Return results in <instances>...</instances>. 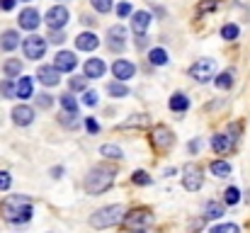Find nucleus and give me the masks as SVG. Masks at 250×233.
<instances>
[{"label":"nucleus","mask_w":250,"mask_h":233,"mask_svg":"<svg viewBox=\"0 0 250 233\" xmlns=\"http://www.w3.org/2000/svg\"><path fill=\"white\" fill-rule=\"evenodd\" d=\"M146 124H148V117H146V114H136L134 119L124 122L122 127H124V129H129V127H146Z\"/></svg>","instance_id":"33"},{"label":"nucleus","mask_w":250,"mask_h":233,"mask_svg":"<svg viewBox=\"0 0 250 233\" xmlns=\"http://www.w3.org/2000/svg\"><path fill=\"white\" fill-rule=\"evenodd\" d=\"M148 61H151L153 66H166V64H167V51H166V49H151Z\"/></svg>","instance_id":"26"},{"label":"nucleus","mask_w":250,"mask_h":233,"mask_svg":"<svg viewBox=\"0 0 250 233\" xmlns=\"http://www.w3.org/2000/svg\"><path fill=\"white\" fill-rule=\"evenodd\" d=\"M49 42H54V44H63V42H66V34H63L61 29H51V34H49Z\"/></svg>","instance_id":"43"},{"label":"nucleus","mask_w":250,"mask_h":233,"mask_svg":"<svg viewBox=\"0 0 250 233\" xmlns=\"http://www.w3.org/2000/svg\"><path fill=\"white\" fill-rule=\"evenodd\" d=\"M207 219H221L224 216V204H216V202H209L207 204Z\"/></svg>","instance_id":"30"},{"label":"nucleus","mask_w":250,"mask_h":233,"mask_svg":"<svg viewBox=\"0 0 250 233\" xmlns=\"http://www.w3.org/2000/svg\"><path fill=\"white\" fill-rule=\"evenodd\" d=\"M83 102L87 105V107H95V105H97V92L85 90V92H83Z\"/></svg>","instance_id":"41"},{"label":"nucleus","mask_w":250,"mask_h":233,"mask_svg":"<svg viewBox=\"0 0 250 233\" xmlns=\"http://www.w3.org/2000/svg\"><path fill=\"white\" fill-rule=\"evenodd\" d=\"M214 83H216V87H219V90H229V87L233 85V73H231V71L219 73V76L214 78Z\"/></svg>","instance_id":"28"},{"label":"nucleus","mask_w":250,"mask_h":233,"mask_svg":"<svg viewBox=\"0 0 250 233\" xmlns=\"http://www.w3.org/2000/svg\"><path fill=\"white\" fill-rule=\"evenodd\" d=\"M224 202H226V204H238V202H241V190H238V187H229L226 194H224Z\"/></svg>","instance_id":"32"},{"label":"nucleus","mask_w":250,"mask_h":233,"mask_svg":"<svg viewBox=\"0 0 250 233\" xmlns=\"http://www.w3.org/2000/svg\"><path fill=\"white\" fill-rule=\"evenodd\" d=\"M209 10H216V0H204L202 5H199V15H204V12H209Z\"/></svg>","instance_id":"44"},{"label":"nucleus","mask_w":250,"mask_h":233,"mask_svg":"<svg viewBox=\"0 0 250 233\" xmlns=\"http://www.w3.org/2000/svg\"><path fill=\"white\" fill-rule=\"evenodd\" d=\"M71 90H78V92H85V85H87V78H71L68 80Z\"/></svg>","instance_id":"39"},{"label":"nucleus","mask_w":250,"mask_h":233,"mask_svg":"<svg viewBox=\"0 0 250 233\" xmlns=\"http://www.w3.org/2000/svg\"><path fill=\"white\" fill-rule=\"evenodd\" d=\"M22 51H24L27 59L37 61V59H42V56L46 54V39L39 37V34H32V37H27V39L22 42Z\"/></svg>","instance_id":"5"},{"label":"nucleus","mask_w":250,"mask_h":233,"mask_svg":"<svg viewBox=\"0 0 250 233\" xmlns=\"http://www.w3.org/2000/svg\"><path fill=\"white\" fill-rule=\"evenodd\" d=\"M15 7V0H0V10H12Z\"/></svg>","instance_id":"48"},{"label":"nucleus","mask_w":250,"mask_h":233,"mask_svg":"<svg viewBox=\"0 0 250 233\" xmlns=\"http://www.w3.org/2000/svg\"><path fill=\"white\" fill-rule=\"evenodd\" d=\"M112 73H114L117 80H129V78H134L136 68H134V64H129V61H124V59H117L114 66H112Z\"/></svg>","instance_id":"16"},{"label":"nucleus","mask_w":250,"mask_h":233,"mask_svg":"<svg viewBox=\"0 0 250 233\" xmlns=\"http://www.w3.org/2000/svg\"><path fill=\"white\" fill-rule=\"evenodd\" d=\"M211 233H241V229L236 224H221V226H214Z\"/></svg>","instance_id":"38"},{"label":"nucleus","mask_w":250,"mask_h":233,"mask_svg":"<svg viewBox=\"0 0 250 233\" xmlns=\"http://www.w3.org/2000/svg\"><path fill=\"white\" fill-rule=\"evenodd\" d=\"M202 182H204L202 170H199L194 163H187V165L182 168V185H185V190H187V192H197V190L202 187Z\"/></svg>","instance_id":"6"},{"label":"nucleus","mask_w":250,"mask_h":233,"mask_svg":"<svg viewBox=\"0 0 250 233\" xmlns=\"http://www.w3.org/2000/svg\"><path fill=\"white\" fill-rule=\"evenodd\" d=\"M126 39V29L122 27V24H114V27H109V32H107V44H109V49L112 51H122L124 49V42Z\"/></svg>","instance_id":"9"},{"label":"nucleus","mask_w":250,"mask_h":233,"mask_svg":"<svg viewBox=\"0 0 250 233\" xmlns=\"http://www.w3.org/2000/svg\"><path fill=\"white\" fill-rule=\"evenodd\" d=\"M216 73V64H214V59H197L192 66H189V76L194 78L197 83H207V80H211Z\"/></svg>","instance_id":"4"},{"label":"nucleus","mask_w":250,"mask_h":233,"mask_svg":"<svg viewBox=\"0 0 250 233\" xmlns=\"http://www.w3.org/2000/svg\"><path fill=\"white\" fill-rule=\"evenodd\" d=\"M209 170H211L216 177H229V175H231V165H229L226 160H214V163L209 165Z\"/></svg>","instance_id":"25"},{"label":"nucleus","mask_w":250,"mask_h":233,"mask_svg":"<svg viewBox=\"0 0 250 233\" xmlns=\"http://www.w3.org/2000/svg\"><path fill=\"white\" fill-rule=\"evenodd\" d=\"M139 233H141V231H139Z\"/></svg>","instance_id":"51"},{"label":"nucleus","mask_w":250,"mask_h":233,"mask_svg":"<svg viewBox=\"0 0 250 233\" xmlns=\"http://www.w3.org/2000/svg\"><path fill=\"white\" fill-rule=\"evenodd\" d=\"M100 46V39L92 34V32H81L76 37V49L78 51H95Z\"/></svg>","instance_id":"15"},{"label":"nucleus","mask_w":250,"mask_h":233,"mask_svg":"<svg viewBox=\"0 0 250 233\" xmlns=\"http://www.w3.org/2000/svg\"><path fill=\"white\" fill-rule=\"evenodd\" d=\"M100 153L107 155V158H112V160H122V158H124L122 148H119V146H114V144H104V146L100 148Z\"/></svg>","instance_id":"27"},{"label":"nucleus","mask_w":250,"mask_h":233,"mask_svg":"<svg viewBox=\"0 0 250 233\" xmlns=\"http://www.w3.org/2000/svg\"><path fill=\"white\" fill-rule=\"evenodd\" d=\"M12 122H15L17 127H29V124L34 122V109L27 107V105H17V107L12 109Z\"/></svg>","instance_id":"10"},{"label":"nucleus","mask_w":250,"mask_h":233,"mask_svg":"<svg viewBox=\"0 0 250 233\" xmlns=\"http://www.w3.org/2000/svg\"><path fill=\"white\" fill-rule=\"evenodd\" d=\"M37 78L44 83V85H56L59 83V78H61V71L56 68V66H39V71H37Z\"/></svg>","instance_id":"18"},{"label":"nucleus","mask_w":250,"mask_h":233,"mask_svg":"<svg viewBox=\"0 0 250 233\" xmlns=\"http://www.w3.org/2000/svg\"><path fill=\"white\" fill-rule=\"evenodd\" d=\"M0 95H2V97H15V85H12V80H0Z\"/></svg>","instance_id":"35"},{"label":"nucleus","mask_w":250,"mask_h":233,"mask_svg":"<svg viewBox=\"0 0 250 233\" xmlns=\"http://www.w3.org/2000/svg\"><path fill=\"white\" fill-rule=\"evenodd\" d=\"M85 129H87L90 134H97V131H100V124H97L92 117H87V119H85Z\"/></svg>","instance_id":"45"},{"label":"nucleus","mask_w":250,"mask_h":233,"mask_svg":"<svg viewBox=\"0 0 250 233\" xmlns=\"http://www.w3.org/2000/svg\"><path fill=\"white\" fill-rule=\"evenodd\" d=\"M76 54L73 51H59L56 54V61H54V66L61 71V73H68V71H73L76 68Z\"/></svg>","instance_id":"14"},{"label":"nucleus","mask_w":250,"mask_h":233,"mask_svg":"<svg viewBox=\"0 0 250 233\" xmlns=\"http://www.w3.org/2000/svg\"><path fill=\"white\" fill-rule=\"evenodd\" d=\"M124 207L119 204H109V207H102L97 209L92 216H90V226L92 229H109V226H117L119 221H124Z\"/></svg>","instance_id":"3"},{"label":"nucleus","mask_w":250,"mask_h":233,"mask_svg":"<svg viewBox=\"0 0 250 233\" xmlns=\"http://www.w3.org/2000/svg\"><path fill=\"white\" fill-rule=\"evenodd\" d=\"M107 92H109L112 97H126V95H129V87L124 85V80H114V83L107 85Z\"/></svg>","instance_id":"24"},{"label":"nucleus","mask_w":250,"mask_h":233,"mask_svg":"<svg viewBox=\"0 0 250 233\" xmlns=\"http://www.w3.org/2000/svg\"><path fill=\"white\" fill-rule=\"evenodd\" d=\"M148 24H151V12L139 10V12H134V15H131V29H134L136 34H146Z\"/></svg>","instance_id":"17"},{"label":"nucleus","mask_w":250,"mask_h":233,"mask_svg":"<svg viewBox=\"0 0 250 233\" xmlns=\"http://www.w3.org/2000/svg\"><path fill=\"white\" fill-rule=\"evenodd\" d=\"M172 144H175V136H172V131H170L167 127L161 124V127L153 129V146H156L158 151H170Z\"/></svg>","instance_id":"8"},{"label":"nucleus","mask_w":250,"mask_h":233,"mask_svg":"<svg viewBox=\"0 0 250 233\" xmlns=\"http://www.w3.org/2000/svg\"><path fill=\"white\" fill-rule=\"evenodd\" d=\"M221 37H224L226 42H233V39L238 37V27H236V24H226V27L221 29Z\"/></svg>","instance_id":"34"},{"label":"nucleus","mask_w":250,"mask_h":233,"mask_svg":"<svg viewBox=\"0 0 250 233\" xmlns=\"http://www.w3.org/2000/svg\"><path fill=\"white\" fill-rule=\"evenodd\" d=\"M37 105H39L42 109H49V107L54 105V97H51V95H46V92H42V95L37 97Z\"/></svg>","instance_id":"40"},{"label":"nucleus","mask_w":250,"mask_h":233,"mask_svg":"<svg viewBox=\"0 0 250 233\" xmlns=\"http://www.w3.org/2000/svg\"><path fill=\"white\" fill-rule=\"evenodd\" d=\"M211 148L216 153H229L233 148V136H226V134H216L211 136Z\"/></svg>","instance_id":"19"},{"label":"nucleus","mask_w":250,"mask_h":233,"mask_svg":"<svg viewBox=\"0 0 250 233\" xmlns=\"http://www.w3.org/2000/svg\"><path fill=\"white\" fill-rule=\"evenodd\" d=\"M2 214H5V219L10 224H22V221L32 219V204L22 194H10L2 202Z\"/></svg>","instance_id":"2"},{"label":"nucleus","mask_w":250,"mask_h":233,"mask_svg":"<svg viewBox=\"0 0 250 233\" xmlns=\"http://www.w3.org/2000/svg\"><path fill=\"white\" fill-rule=\"evenodd\" d=\"M85 71V78L87 80H95V78H102L104 76V71H107V66H104V61L102 59H87L83 66Z\"/></svg>","instance_id":"13"},{"label":"nucleus","mask_w":250,"mask_h":233,"mask_svg":"<svg viewBox=\"0 0 250 233\" xmlns=\"http://www.w3.org/2000/svg\"><path fill=\"white\" fill-rule=\"evenodd\" d=\"M61 107H63L66 112H78V100H76L71 92H63V95H61Z\"/></svg>","instance_id":"29"},{"label":"nucleus","mask_w":250,"mask_h":233,"mask_svg":"<svg viewBox=\"0 0 250 233\" xmlns=\"http://www.w3.org/2000/svg\"><path fill=\"white\" fill-rule=\"evenodd\" d=\"M90 2H92V7H95L100 15H104V12L112 10V0H90Z\"/></svg>","instance_id":"36"},{"label":"nucleus","mask_w":250,"mask_h":233,"mask_svg":"<svg viewBox=\"0 0 250 233\" xmlns=\"http://www.w3.org/2000/svg\"><path fill=\"white\" fill-rule=\"evenodd\" d=\"M199 146H202V144H199V139H197V141H189V151H192V153H194V151H199Z\"/></svg>","instance_id":"49"},{"label":"nucleus","mask_w":250,"mask_h":233,"mask_svg":"<svg viewBox=\"0 0 250 233\" xmlns=\"http://www.w3.org/2000/svg\"><path fill=\"white\" fill-rule=\"evenodd\" d=\"M17 22H20V27H22V29H29V32H32V29H37V27H39L42 17H39V12H37L34 7H24Z\"/></svg>","instance_id":"12"},{"label":"nucleus","mask_w":250,"mask_h":233,"mask_svg":"<svg viewBox=\"0 0 250 233\" xmlns=\"http://www.w3.org/2000/svg\"><path fill=\"white\" fill-rule=\"evenodd\" d=\"M131 180H134V185H144V187L151 185V177H148V172H144V170H136Z\"/></svg>","instance_id":"37"},{"label":"nucleus","mask_w":250,"mask_h":233,"mask_svg":"<svg viewBox=\"0 0 250 233\" xmlns=\"http://www.w3.org/2000/svg\"><path fill=\"white\" fill-rule=\"evenodd\" d=\"M15 97H22V100L32 97V78L22 76L17 80V85H15Z\"/></svg>","instance_id":"21"},{"label":"nucleus","mask_w":250,"mask_h":233,"mask_svg":"<svg viewBox=\"0 0 250 233\" xmlns=\"http://www.w3.org/2000/svg\"><path fill=\"white\" fill-rule=\"evenodd\" d=\"M10 185H12L10 175H7V172H0V192H5V190H7Z\"/></svg>","instance_id":"46"},{"label":"nucleus","mask_w":250,"mask_h":233,"mask_svg":"<svg viewBox=\"0 0 250 233\" xmlns=\"http://www.w3.org/2000/svg\"><path fill=\"white\" fill-rule=\"evenodd\" d=\"M44 22L49 24V29H63L68 24V10L63 5H54L46 15H44Z\"/></svg>","instance_id":"7"},{"label":"nucleus","mask_w":250,"mask_h":233,"mask_svg":"<svg viewBox=\"0 0 250 233\" xmlns=\"http://www.w3.org/2000/svg\"><path fill=\"white\" fill-rule=\"evenodd\" d=\"M170 109H172V112H187V109H189V100H187V95L175 92V95L170 97Z\"/></svg>","instance_id":"22"},{"label":"nucleus","mask_w":250,"mask_h":233,"mask_svg":"<svg viewBox=\"0 0 250 233\" xmlns=\"http://www.w3.org/2000/svg\"><path fill=\"white\" fill-rule=\"evenodd\" d=\"M124 224L129 226V229H144L146 224H151V214L148 212H139V209H134V212H129L126 216H124Z\"/></svg>","instance_id":"11"},{"label":"nucleus","mask_w":250,"mask_h":233,"mask_svg":"<svg viewBox=\"0 0 250 233\" xmlns=\"http://www.w3.org/2000/svg\"><path fill=\"white\" fill-rule=\"evenodd\" d=\"M117 15H119V17H129V15H134V10H131L129 2H119V5H117Z\"/></svg>","instance_id":"42"},{"label":"nucleus","mask_w":250,"mask_h":233,"mask_svg":"<svg viewBox=\"0 0 250 233\" xmlns=\"http://www.w3.org/2000/svg\"><path fill=\"white\" fill-rule=\"evenodd\" d=\"M51 172H54V177H61V175H63V168H61V170H59V168H54Z\"/></svg>","instance_id":"50"},{"label":"nucleus","mask_w":250,"mask_h":233,"mask_svg":"<svg viewBox=\"0 0 250 233\" xmlns=\"http://www.w3.org/2000/svg\"><path fill=\"white\" fill-rule=\"evenodd\" d=\"M114 175H117V170L109 168V165L92 168L87 172V177H85V192L87 194H102V192H107L114 185Z\"/></svg>","instance_id":"1"},{"label":"nucleus","mask_w":250,"mask_h":233,"mask_svg":"<svg viewBox=\"0 0 250 233\" xmlns=\"http://www.w3.org/2000/svg\"><path fill=\"white\" fill-rule=\"evenodd\" d=\"M0 46H2L5 51H12V49H17V46H20V34H17L15 29H7V32H2V34H0Z\"/></svg>","instance_id":"20"},{"label":"nucleus","mask_w":250,"mask_h":233,"mask_svg":"<svg viewBox=\"0 0 250 233\" xmlns=\"http://www.w3.org/2000/svg\"><path fill=\"white\" fill-rule=\"evenodd\" d=\"M2 73H5L7 78L22 76V61H20V59H7L5 66H2Z\"/></svg>","instance_id":"23"},{"label":"nucleus","mask_w":250,"mask_h":233,"mask_svg":"<svg viewBox=\"0 0 250 233\" xmlns=\"http://www.w3.org/2000/svg\"><path fill=\"white\" fill-rule=\"evenodd\" d=\"M61 124H63V127H68V129H76V127L81 124V119H78V114H76V112H66V114L61 117Z\"/></svg>","instance_id":"31"},{"label":"nucleus","mask_w":250,"mask_h":233,"mask_svg":"<svg viewBox=\"0 0 250 233\" xmlns=\"http://www.w3.org/2000/svg\"><path fill=\"white\" fill-rule=\"evenodd\" d=\"M148 46V37L146 34H136V49H146Z\"/></svg>","instance_id":"47"}]
</instances>
